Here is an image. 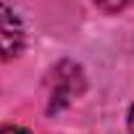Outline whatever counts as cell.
Returning <instances> with one entry per match:
<instances>
[{
  "label": "cell",
  "mask_w": 134,
  "mask_h": 134,
  "mask_svg": "<svg viewBox=\"0 0 134 134\" xmlns=\"http://www.w3.org/2000/svg\"><path fill=\"white\" fill-rule=\"evenodd\" d=\"M95 3H97L103 11H108V13H118L121 8H126L129 0H95Z\"/></svg>",
  "instance_id": "cell-3"
},
{
  "label": "cell",
  "mask_w": 134,
  "mask_h": 134,
  "mask_svg": "<svg viewBox=\"0 0 134 134\" xmlns=\"http://www.w3.org/2000/svg\"><path fill=\"white\" fill-rule=\"evenodd\" d=\"M24 47V26L19 16L0 3V58H13Z\"/></svg>",
  "instance_id": "cell-2"
},
{
  "label": "cell",
  "mask_w": 134,
  "mask_h": 134,
  "mask_svg": "<svg viewBox=\"0 0 134 134\" xmlns=\"http://www.w3.org/2000/svg\"><path fill=\"white\" fill-rule=\"evenodd\" d=\"M129 131L134 134V105H131V110H129Z\"/></svg>",
  "instance_id": "cell-5"
},
{
  "label": "cell",
  "mask_w": 134,
  "mask_h": 134,
  "mask_svg": "<svg viewBox=\"0 0 134 134\" xmlns=\"http://www.w3.org/2000/svg\"><path fill=\"white\" fill-rule=\"evenodd\" d=\"M47 87H50V92H47V97H50L47 110L50 113H58L60 108L69 105L76 95H82V90H84L82 69L76 63H71V60L58 63L53 69V74H50V79H47Z\"/></svg>",
  "instance_id": "cell-1"
},
{
  "label": "cell",
  "mask_w": 134,
  "mask_h": 134,
  "mask_svg": "<svg viewBox=\"0 0 134 134\" xmlns=\"http://www.w3.org/2000/svg\"><path fill=\"white\" fill-rule=\"evenodd\" d=\"M0 134H26L24 129H16V126H8V129H3Z\"/></svg>",
  "instance_id": "cell-4"
}]
</instances>
